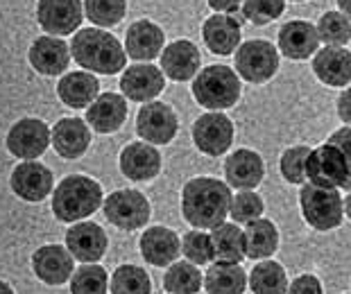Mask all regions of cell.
<instances>
[{"label": "cell", "mask_w": 351, "mask_h": 294, "mask_svg": "<svg viewBox=\"0 0 351 294\" xmlns=\"http://www.w3.org/2000/svg\"><path fill=\"white\" fill-rule=\"evenodd\" d=\"M288 294H324V288L315 274H302L288 285Z\"/></svg>", "instance_id": "obj_42"}, {"label": "cell", "mask_w": 351, "mask_h": 294, "mask_svg": "<svg viewBox=\"0 0 351 294\" xmlns=\"http://www.w3.org/2000/svg\"><path fill=\"white\" fill-rule=\"evenodd\" d=\"M300 210L313 231L326 233L345 222V197L338 188L304 184L300 188Z\"/></svg>", "instance_id": "obj_5"}, {"label": "cell", "mask_w": 351, "mask_h": 294, "mask_svg": "<svg viewBox=\"0 0 351 294\" xmlns=\"http://www.w3.org/2000/svg\"><path fill=\"white\" fill-rule=\"evenodd\" d=\"M276 48L290 62H308L322 48L315 23L306 19L286 21L276 32Z\"/></svg>", "instance_id": "obj_13"}, {"label": "cell", "mask_w": 351, "mask_h": 294, "mask_svg": "<svg viewBox=\"0 0 351 294\" xmlns=\"http://www.w3.org/2000/svg\"><path fill=\"white\" fill-rule=\"evenodd\" d=\"M288 10V0H243V16L254 27H265L279 21Z\"/></svg>", "instance_id": "obj_39"}, {"label": "cell", "mask_w": 351, "mask_h": 294, "mask_svg": "<svg viewBox=\"0 0 351 294\" xmlns=\"http://www.w3.org/2000/svg\"><path fill=\"white\" fill-rule=\"evenodd\" d=\"M107 231L95 222H75L66 231V249L80 262H98L107 254Z\"/></svg>", "instance_id": "obj_24"}, {"label": "cell", "mask_w": 351, "mask_h": 294, "mask_svg": "<svg viewBox=\"0 0 351 294\" xmlns=\"http://www.w3.org/2000/svg\"><path fill=\"white\" fill-rule=\"evenodd\" d=\"M10 186L16 197L29 204H39L48 197L55 188V177L52 172L39 161H21L12 170Z\"/></svg>", "instance_id": "obj_20"}, {"label": "cell", "mask_w": 351, "mask_h": 294, "mask_svg": "<svg viewBox=\"0 0 351 294\" xmlns=\"http://www.w3.org/2000/svg\"><path fill=\"white\" fill-rule=\"evenodd\" d=\"M104 204L102 186L86 175H69L52 191V215L59 222L75 224L91 217Z\"/></svg>", "instance_id": "obj_3"}, {"label": "cell", "mask_w": 351, "mask_h": 294, "mask_svg": "<svg viewBox=\"0 0 351 294\" xmlns=\"http://www.w3.org/2000/svg\"><path fill=\"white\" fill-rule=\"evenodd\" d=\"M311 68L319 84L328 88L351 86V52L347 48L322 45L311 59Z\"/></svg>", "instance_id": "obj_21"}, {"label": "cell", "mask_w": 351, "mask_h": 294, "mask_svg": "<svg viewBox=\"0 0 351 294\" xmlns=\"http://www.w3.org/2000/svg\"><path fill=\"white\" fill-rule=\"evenodd\" d=\"M288 3H308V0H288Z\"/></svg>", "instance_id": "obj_49"}, {"label": "cell", "mask_w": 351, "mask_h": 294, "mask_svg": "<svg viewBox=\"0 0 351 294\" xmlns=\"http://www.w3.org/2000/svg\"><path fill=\"white\" fill-rule=\"evenodd\" d=\"M136 134L154 147L168 145L179 134V116L166 102H145L136 116Z\"/></svg>", "instance_id": "obj_11"}, {"label": "cell", "mask_w": 351, "mask_h": 294, "mask_svg": "<svg viewBox=\"0 0 351 294\" xmlns=\"http://www.w3.org/2000/svg\"><path fill=\"white\" fill-rule=\"evenodd\" d=\"M191 93L202 109L229 111L243 97V79L227 64H208L191 82Z\"/></svg>", "instance_id": "obj_4"}, {"label": "cell", "mask_w": 351, "mask_h": 294, "mask_svg": "<svg viewBox=\"0 0 351 294\" xmlns=\"http://www.w3.org/2000/svg\"><path fill=\"white\" fill-rule=\"evenodd\" d=\"M243 12L211 14L202 23V41L215 57H229L243 43Z\"/></svg>", "instance_id": "obj_12"}, {"label": "cell", "mask_w": 351, "mask_h": 294, "mask_svg": "<svg viewBox=\"0 0 351 294\" xmlns=\"http://www.w3.org/2000/svg\"><path fill=\"white\" fill-rule=\"evenodd\" d=\"M345 217H349V220H351V191L347 193V197H345Z\"/></svg>", "instance_id": "obj_47"}, {"label": "cell", "mask_w": 351, "mask_h": 294, "mask_svg": "<svg viewBox=\"0 0 351 294\" xmlns=\"http://www.w3.org/2000/svg\"><path fill=\"white\" fill-rule=\"evenodd\" d=\"M0 294H16V292H14V288H12L10 283L0 281Z\"/></svg>", "instance_id": "obj_48"}, {"label": "cell", "mask_w": 351, "mask_h": 294, "mask_svg": "<svg viewBox=\"0 0 351 294\" xmlns=\"http://www.w3.org/2000/svg\"><path fill=\"white\" fill-rule=\"evenodd\" d=\"M225 181L231 191H256L265 179V161L256 149L238 147L225 158Z\"/></svg>", "instance_id": "obj_16"}, {"label": "cell", "mask_w": 351, "mask_h": 294, "mask_svg": "<svg viewBox=\"0 0 351 294\" xmlns=\"http://www.w3.org/2000/svg\"><path fill=\"white\" fill-rule=\"evenodd\" d=\"M159 68L170 82H193L202 71V52L191 39H175L163 48Z\"/></svg>", "instance_id": "obj_18"}, {"label": "cell", "mask_w": 351, "mask_h": 294, "mask_svg": "<svg viewBox=\"0 0 351 294\" xmlns=\"http://www.w3.org/2000/svg\"><path fill=\"white\" fill-rule=\"evenodd\" d=\"M231 188L218 177H193L182 188V215L193 229L211 231L227 222L231 206Z\"/></svg>", "instance_id": "obj_1"}, {"label": "cell", "mask_w": 351, "mask_h": 294, "mask_svg": "<svg viewBox=\"0 0 351 294\" xmlns=\"http://www.w3.org/2000/svg\"><path fill=\"white\" fill-rule=\"evenodd\" d=\"M163 165L161 152L154 145L145 140L127 143L118 156V168H121L123 177L134 181V184H143V181H152L159 177Z\"/></svg>", "instance_id": "obj_17"}, {"label": "cell", "mask_w": 351, "mask_h": 294, "mask_svg": "<svg viewBox=\"0 0 351 294\" xmlns=\"http://www.w3.org/2000/svg\"><path fill=\"white\" fill-rule=\"evenodd\" d=\"M311 145H293L286 147L279 156V172L286 184L290 186H304L308 184V156H311Z\"/></svg>", "instance_id": "obj_35"}, {"label": "cell", "mask_w": 351, "mask_h": 294, "mask_svg": "<svg viewBox=\"0 0 351 294\" xmlns=\"http://www.w3.org/2000/svg\"><path fill=\"white\" fill-rule=\"evenodd\" d=\"M71 294H109V274L98 262H84L71 276Z\"/></svg>", "instance_id": "obj_37"}, {"label": "cell", "mask_w": 351, "mask_h": 294, "mask_svg": "<svg viewBox=\"0 0 351 294\" xmlns=\"http://www.w3.org/2000/svg\"><path fill=\"white\" fill-rule=\"evenodd\" d=\"M100 95V82L88 71L62 75L57 84V97L71 109H88Z\"/></svg>", "instance_id": "obj_28"}, {"label": "cell", "mask_w": 351, "mask_h": 294, "mask_svg": "<svg viewBox=\"0 0 351 294\" xmlns=\"http://www.w3.org/2000/svg\"><path fill=\"white\" fill-rule=\"evenodd\" d=\"M125 52L136 64H152L166 48V32L150 19L134 21L125 32Z\"/></svg>", "instance_id": "obj_15"}, {"label": "cell", "mask_w": 351, "mask_h": 294, "mask_svg": "<svg viewBox=\"0 0 351 294\" xmlns=\"http://www.w3.org/2000/svg\"><path fill=\"white\" fill-rule=\"evenodd\" d=\"M193 145L208 158L225 156L236 138V125L225 111H206L191 127Z\"/></svg>", "instance_id": "obj_7"}, {"label": "cell", "mask_w": 351, "mask_h": 294, "mask_svg": "<svg viewBox=\"0 0 351 294\" xmlns=\"http://www.w3.org/2000/svg\"><path fill=\"white\" fill-rule=\"evenodd\" d=\"M206 7L213 10V14H236L241 12L243 0H206Z\"/></svg>", "instance_id": "obj_45"}, {"label": "cell", "mask_w": 351, "mask_h": 294, "mask_svg": "<svg viewBox=\"0 0 351 294\" xmlns=\"http://www.w3.org/2000/svg\"><path fill=\"white\" fill-rule=\"evenodd\" d=\"M50 134L55 152L62 158H69V161L84 156L86 149L91 147V127L86 125V120L62 118L55 123Z\"/></svg>", "instance_id": "obj_25"}, {"label": "cell", "mask_w": 351, "mask_h": 294, "mask_svg": "<svg viewBox=\"0 0 351 294\" xmlns=\"http://www.w3.org/2000/svg\"><path fill=\"white\" fill-rule=\"evenodd\" d=\"M138 249L152 267H170L182 256V236L168 226H150L141 236Z\"/></svg>", "instance_id": "obj_23"}, {"label": "cell", "mask_w": 351, "mask_h": 294, "mask_svg": "<svg viewBox=\"0 0 351 294\" xmlns=\"http://www.w3.org/2000/svg\"><path fill=\"white\" fill-rule=\"evenodd\" d=\"M104 217L121 231H136L150 222L152 208L150 201L141 191L134 188H121L114 191L102 204Z\"/></svg>", "instance_id": "obj_8"}, {"label": "cell", "mask_w": 351, "mask_h": 294, "mask_svg": "<svg viewBox=\"0 0 351 294\" xmlns=\"http://www.w3.org/2000/svg\"><path fill=\"white\" fill-rule=\"evenodd\" d=\"M215 260L236 262L241 265L243 258H247V247H245V231L236 222H222L211 229Z\"/></svg>", "instance_id": "obj_31"}, {"label": "cell", "mask_w": 351, "mask_h": 294, "mask_svg": "<svg viewBox=\"0 0 351 294\" xmlns=\"http://www.w3.org/2000/svg\"><path fill=\"white\" fill-rule=\"evenodd\" d=\"M335 111H338V118L345 123L347 127H351V86L342 88V93L335 100Z\"/></svg>", "instance_id": "obj_44"}, {"label": "cell", "mask_w": 351, "mask_h": 294, "mask_svg": "<svg viewBox=\"0 0 351 294\" xmlns=\"http://www.w3.org/2000/svg\"><path fill=\"white\" fill-rule=\"evenodd\" d=\"M166 75L154 64H132L121 75V93L132 102H152L166 88Z\"/></svg>", "instance_id": "obj_19"}, {"label": "cell", "mask_w": 351, "mask_h": 294, "mask_svg": "<svg viewBox=\"0 0 351 294\" xmlns=\"http://www.w3.org/2000/svg\"><path fill=\"white\" fill-rule=\"evenodd\" d=\"M29 66L34 68L36 73L48 75V77H57L62 75L71 64V45H66L64 39H57V36H41L29 45L27 52Z\"/></svg>", "instance_id": "obj_26"}, {"label": "cell", "mask_w": 351, "mask_h": 294, "mask_svg": "<svg viewBox=\"0 0 351 294\" xmlns=\"http://www.w3.org/2000/svg\"><path fill=\"white\" fill-rule=\"evenodd\" d=\"M32 271L41 283L64 285L75 271V258L62 245H43L32 254Z\"/></svg>", "instance_id": "obj_22"}, {"label": "cell", "mask_w": 351, "mask_h": 294, "mask_svg": "<svg viewBox=\"0 0 351 294\" xmlns=\"http://www.w3.org/2000/svg\"><path fill=\"white\" fill-rule=\"evenodd\" d=\"M84 19V0H39L36 23L50 36L75 34Z\"/></svg>", "instance_id": "obj_14"}, {"label": "cell", "mask_w": 351, "mask_h": 294, "mask_svg": "<svg viewBox=\"0 0 351 294\" xmlns=\"http://www.w3.org/2000/svg\"><path fill=\"white\" fill-rule=\"evenodd\" d=\"M319 41L322 45H335V48H347L351 43V21L338 10H328L315 23Z\"/></svg>", "instance_id": "obj_36"}, {"label": "cell", "mask_w": 351, "mask_h": 294, "mask_svg": "<svg viewBox=\"0 0 351 294\" xmlns=\"http://www.w3.org/2000/svg\"><path fill=\"white\" fill-rule=\"evenodd\" d=\"M111 294H152V278L150 274L132 262L118 265L109 278Z\"/></svg>", "instance_id": "obj_34"}, {"label": "cell", "mask_w": 351, "mask_h": 294, "mask_svg": "<svg viewBox=\"0 0 351 294\" xmlns=\"http://www.w3.org/2000/svg\"><path fill=\"white\" fill-rule=\"evenodd\" d=\"M338 3V12H342L351 21V0H335Z\"/></svg>", "instance_id": "obj_46"}, {"label": "cell", "mask_w": 351, "mask_h": 294, "mask_svg": "<svg viewBox=\"0 0 351 294\" xmlns=\"http://www.w3.org/2000/svg\"><path fill=\"white\" fill-rule=\"evenodd\" d=\"M306 172H308L311 184L347 191V184H349L347 158H345V154H342L340 147L331 145L328 140L311 149L308 170Z\"/></svg>", "instance_id": "obj_10"}, {"label": "cell", "mask_w": 351, "mask_h": 294, "mask_svg": "<svg viewBox=\"0 0 351 294\" xmlns=\"http://www.w3.org/2000/svg\"><path fill=\"white\" fill-rule=\"evenodd\" d=\"M5 145L21 161H36L52 145L50 127L39 118H21L7 132Z\"/></svg>", "instance_id": "obj_9"}, {"label": "cell", "mask_w": 351, "mask_h": 294, "mask_svg": "<svg viewBox=\"0 0 351 294\" xmlns=\"http://www.w3.org/2000/svg\"><path fill=\"white\" fill-rule=\"evenodd\" d=\"M247 285L254 294H288L286 267L276 260H258L247 276Z\"/></svg>", "instance_id": "obj_32"}, {"label": "cell", "mask_w": 351, "mask_h": 294, "mask_svg": "<svg viewBox=\"0 0 351 294\" xmlns=\"http://www.w3.org/2000/svg\"><path fill=\"white\" fill-rule=\"evenodd\" d=\"M182 254L186 256V260L193 262V265H211L215 260V252H213V240L211 233L202 231V229H193L186 236H182Z\"/></svg>", "instance_id": "obj_40"}, {"label": "cell", "mask_w": 351, "mask_h": 294, "mask_svg": "<svg viewBox=\"0 0 351 294\" xmlns=\"http://www.w3.org/2000/svg\"><path fill=\"white\" fill-rule=\"evenodd\" d=\"M331 145L340 147L342 154L347 158V165H349V184H347V193L351 191V127H340V130H335L331 136L326 138Z\"/></svg>", "instance_id": "obj_43"}, {"label": "cell", "mask_w": 351, "mask_h": 294, "mask_svg": "<svg viewBox=\"0 0 351 294\" xmlns=\"http://www.w3.org/2000/svg\"><path fill=\"white\" fill-rule=\"evenodd\" d=\"M127 14V0H84V16L93 27H116Z\"/></svg>", "instance_id": "obj_38"}, {"label": "cell", "mask_w": 351, "mask_h": 294, "mask_svg": "<svg viewBox=\"0 0 351 294\" xmlns=\"http://www.w3.org/2000/svg\"><path fill=\"white\" fill-rule=\"evenodd\" d=\"M163 288L168 294H197L204 288V274L193 262L177 260L163 274Z\"/></svg>", "instance_id": "obj_33"}, {"label": "cell", "mask_w": 351, "mask_h": 294, "mask_svg": "<svg viewBox=\"0 0 351 294\" xmlns=\"http://www.w3.org/2000/svg\"><path fill=\"white\" fill-rule=\"evenodd\" d=\"M245 247H247V258L252 260H267L279 249V229L272 220L258 217L250 224H245Z\"/></svg>", "instance_id": "obj_30"}, {"label": "cell", "mask_w": 351, "mask_h": 294, "mask_svg": "<svg viewBox=\"0 0 351 294\" xmlns=\"http://www.w3.org/2000/svg\"><path fill=\"white\" fill-rule=\"evenodd\" d=\"M265 213V201L256 191H238L231 197L229 217L236 224H250Z\"/></svg>", "instance_id": "obj_41"}, {"label": "cell", "mask_w": 351, "mask_h": 294, "mask_svg": "<svg viewBox=\"0 0 351 294\" xmlns=\"http://www.w3.org/2000/svg\"><path fill=\"white\" fill-rule=\"evenodd\" d=\"M71 57L95 75L123 73L130 59L125 45L102 27H80L71 41Z\"/></svg>", "instance_id": "obj_2"}, {"label": "cell", "mask_w": 351, "mask_h": 294, "mask_svg": "<svg viewBox=\"0 0 351 294\" xmlns=\"http://www.w3.org/2000/svg\"><path fill=\"white\" fill-rule=\"evenodd\" d=\"M281 52L267 39H247L234 52V71L252 86H263L279 73Z\"/></svg>", "instance_id": "obj_6"}, {"label": "cell", "mask_w": 351, "mask_h": 294, "mask_svg": "<svg viewBox=\"0 0 351 294\" xmlns=\"http://www.w3.org/2000/svg\"><path fill=\"white\" fill-rule=\"evenodd\" d=\"M247 288V274L236 262L213 260L206 267L204 290L206 294H243Z\"/></svg>", "instance_id": "obj_29"}, {"label": "cell", "mask_w": 351, "mask_h": 294, "mask_svg": "<svg viewBox=\"0 0 351 294\" xmlns=\"http://www.w3.org/2000/svg\"><path fill=\"white\" fill-rule=\"evenodd\" d=\"M127 97L123 93H100L86 109V125L98 134H114L127 120Z\"/></svg>", "instance_id": "obj_27"}]
</instances>
